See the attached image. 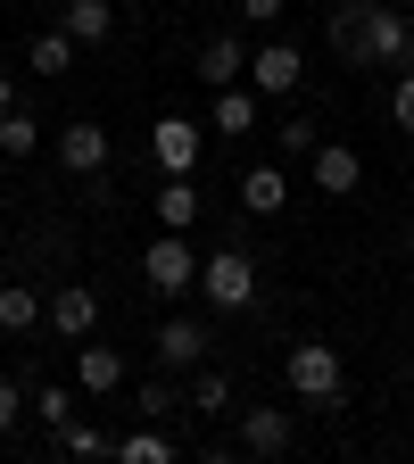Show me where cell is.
<instances>
[{"mask_svg": "<svg viewBox=\"0 0 414 464\" xmlns=\"http://www.w3.org/2000/svg\"><path fill=\"white\" fill-rule=\"evenodd\" d=\"M357 67H414V9H390V0H365V34H357Z\"/></svg>", "mask_w": 414, "mask_h": 464, "instance_id": "obj_1", "label": "cell"}, {"mask_svg": "<svg viewBox=\"0 0 414 464\" xmlns=\"http://www.w3.org/2000/svg\"><path fill=\"white\" fill-rule=\"evenodd\" d=\"M282 382H290V398L332 406V398L348 390V365H340V348H332V340H299V348L282 357Z\"/></svg>", "mask_w": 414, "mask_h": 464, "instance_id": "obj_2", "label": "cell"}, {"mask_svg": "<svg viewBox=\"0 0 414 464\" xmlns=\"http://www.w3.org/2000/svg\"><path fill=\"white\" fill-rule=\"evenodd\" d=\"M199 290H207L216 315L257 307V257H249V249H216V257H199Z\"/></svg>", "mask_w": 414, "mask_h": 464, "instance_id": "obj_3", "label": "cell"}, {"mask_svg": "<svg viewBox=\"0 0 414 464\" xmlns=\"http://www.w3.org/2000/svg\"><path fill=\"white\" fill-rule=\"evenodd\" d=\"M141 282L158 290V299H183V290L199 282V257H191V241H183V232H158V241L141 249Z\"/></svg>", "mask_w": 414, "mask_h": 464, "instance_id": "obj_4", "label": "cell"}, {"mask_svg": "<svg viewBox=\"0 0 414 464\" xmlns=\"http://www.w3.org/2000/svg\"><path fill=\"white\" fill-rule=\"evenodd\" d=\"M299 83H307L299 42H257V50H249V92H257V100H290Z\"/></svg>", "mask_w": 414, "mask_h": 464, "instance_id": "obj_5", "label": "cell"}, {"mask_svg": "<svg viewBox=\"0 0 414 464\" xmlns=\"http://www.w3.org/2000/svg\"><path fill=\"white\" fill-rule=\"evenodd\" d=\"M42 324H50L58 340H91V332H100V290H91V282H58L50 299H42Z\"/></svg>", "mask_w": 414, "mask_h": 464, "instance_id": "obj_6", "label": "cell"}, {"mask_svg": "<svg viewBox=\"0 0 414 464\" xmlns=\"http://www.w3.org/2000/svg\"><path fill=\"white\" fill-rule=\"evenodd\" d=\"M149 348H158V365H166V373H191V365H207L216 332H207L199 315H166V324L149 332Z\"/></svg>", "mask_w": 414, "mask_h": 464, "instance_id": "obj_7", "label": "cell"}, {"mask_svg": "<svg viewBox=\"0 0 414 464\" xmlns=\"http://www.w3.org/2000/svg\"><path fill=\"white\" fill-rule=\"evenodd\" d=\"M50 158L67 166L75 183H100V174H108V125H91V116H75V125H67V133L50 141Z\"/></svg>", "mask_w": 414, "mask_h": 464, "instance_id": "obj_8", "label": "cell"}, {"mask_svg": "<svg viewBox=\"0 0 414 464\" xmlns=\"http://www.w3.org/2000/svg\"><path fill=\"white\" fill-rule=\"evenodd\" d=\"M199 150H207V133L191 125V116H158V125H149V158H158V174H199Z\"/></svg>", "mask_w": 414, "mask_h": 464, "instance_id": "obj_9", "label": "cell"}, {"mask_svg": "<svg viewBox=\"0 0 414 464\" xmlns=\"http://www.w3.org/2000/svg\"><path fill=\"white\" fill-rule=\"evenodd\" d=\"M307 166H315V191H323V199H348V191L365 183V158L348 150V141H315V158H307Z\"/></svg>", "mask_w": 414, "mask_h": 464, "instance_id": "obj_10", "label": "cell"}, {"mask_svg": "<svg viewBox=\"0 0 414 464\" xmlns=\"http://www.w3.org/2000/svg\"><path fill=\"white\" fill-rule=\"evenodd\" d=\"M75 390H83V398L125 390V357H116L108 340H75Z\"/></svg>", "mask_w": 414, "mask_h": 464, "instance_id": "obj_11", "label": "cell"}, {"mask_svg": "<svg viewBox=\"0 0 414 464\" xmlns=\"http://www.w3.org/2000/svg\"><path fill=\"white\" fill-rule=\"evenodd\" d=\"M199 83H207V92L249 83V42H241V34H207V50H199Z\"/></svg>", "mask_w": 414, "mask_h": 464, "instance_id": "obj_12", "label": "cell"}, {"mask_svg": "<svg viewBox=\"0 0 414 464\" xmlns=\"http://www.w3.org/2000/svg\"><path fill=\"white\" fill-rule=\"evenodd\" d=\"M290 448V406H241V456H282Z\"/></svg>", "mask_w": 414, "mask_h": 464, "instance_id": "obj_13", "label": "cell"}, {"mask_svg": "<svg viewBox=\"0 0 414 464\" xmlns=\"http://www.w3.org/2000/svg\"><path fill=\"white\" fill-rule=\"evenodd\" d=\"M58 25H67L83 50H100V42L116 34V9H108V0H58Z\"/></svg>", "mask_w": 414, "mask_h": 464, "instance_id": "obj_14", "label": "cell"}, {"mask_svg": "<svg viewBox=\"0 0 414 464\" xmlns=\"http://www.w3.org/2000/svg\"><path fill=\"white\" fill-rule=\"evenodd\" d=\"M241 208H249V216H282V208H290V174H282V166H249V174H241Z\"/></svg>", "mask_w": 414, "mask_h": 464, "instance_id": "obj_15", "label": "cell"}, {"mask_svg": "<svg viewBox=\"0 0 414 464\" xmlns=\"http://www.w3.org/2000/svg\"><path fill=\"white\" fill-rule=\"evenodd\" d=\"M75 50H83V42H75L67 25H50V34H34V50H25V67L58 83V75H75Z\"/></svg>", "mask_w": 414, "mask_h": 464, "instance_id": "obj_16", "label": "cell"}, {"mask_svg": "<svg viewBox=\"0 0 414 464\" xmlns=\"http://www.w3.org/2000/svg\"><path fill=\"white\" fill-rule=\"evenodd\" d=\"M216 133H224V141H249V133H257V92H249V83H224V92H216Z\"/></svg>", "mask_w": 414, "mask_h": 464, "instance_id": "obj_17", "label": "cell"}, {"mask_svg": "<svg viewBox=\"0 0 414 464\" xmlns=\"http://www.w3.org/2000/svg\"><path fill=\"white\" fill-rule=\"evenodd\" d=\"M149 208H158V224H166V232H191V224H199V191H191V174H166Z\"/></svg>", "mask_w": 414, "mask_h": 464, "instance_id": "obj_18", "label": "cell"}, {"mask_svg": "<svg viewBox=\"0 0 414 464\" xmlns=\"http://www.w3.org/2000/svg\"><path fill=\"white\" fill-rule=\"evenodd\" d=\"M34 324H42V290H34V282H0V332L25 340Z\"/></svg>", "mask_w": 414, "mask_h": 464, "instance_id": "obj_19", "label": "cell"}, {"mask_svg": "<svg viewBox=\"0 0 414 464\" xmlns=\"http://www.w3.org/2000/svg\"><path fill=\"white\" fill-rule=\"evenodd\" d=\"M75 406H83V390H75V382H42V390H34V423H42V431H58V423H75Z\"/></svg>", "mask_w": 414, "mask_h": 464, "instance_id": "obj_20", "label": "cell"}, {"mask_svg": "<svg viewBox=\"0 0 414 464\" xmlns=\"http://www.w3.org/2000/svg\"><path fill=\"white\" fill-rule=\"evenodd\" d=\"M191 406H199L207 423H216V415H241V406H232V382H224L216 365H191Z\"/></svg>", "mask_w": 414, "mask_h": 464, "instance_id": "obj_21", "label": "cell"}, {"mask_svg": "<svg viewBox=\"0 0 414 464\" xmlns=\"http://www.w3.org/2000/svg\"><path fill=\"white\" fill-rule=\"evenodd\" d=\"M50 448H58V456H83V464H91V456H116V440H108V431H91L83 415H75V423H58V431H50Z\"/></svg>", "mask_w": 414, "mask_h": 464, "instance_id": "obj_22", "label": "cell"}, {"mask_svg": "<svg viewBox=\"0 0 414 464\" xmlns=\"http://www.w3.org/2000/svg\"><path fill=\"white\" fill-rule=\"evenodd\" d=\"M116 456H125V464H174V440L141 415V431H125V440H116Z\"/></svg>", "mask_w": 414, "mask_h": 464, "instance_id": "obj_23", "label": "cell"}, {"mask_svg": "<svg viewBox=\"0 0 414 464\" xmlns=\"http://www.w3.org/2000/svg\"><path fill=\"white\" fill-rule=\"evenodd\" d=\"M34 150H42V125H34L25 108H0V158H17V166H25Z\"/></svg>", "mask_w": 414, "mask_h": 464, "instance_id": "obj_24", "label": "cell"}, {"mask_svg": "<svg viewBox=\"0 0 414 464\" xmlns=\"http://www.w3.org/2000/svg\"><path fill=\"white\" fill-rule=\"evenodd\" d=\"M183 406H191V390L174 382V373H149V382H141V415H149V423H166V415H183Z\"/></svg>", "mask_w": 414, "mask_h": 464, "instance_id": "obj_25", "label": "cell"}, {"mask_svg": "<svg viewBox=\"0 0 414 464\" xmlns=\"http://www.w3.org/2000/svg\"><path fill=\"white\" fill-rule=\"evenodd\" d=\"M357 34H365V0H348V9H332V17H323V42L348 58V67H357Z\"/></svg>", "mask_w": 414, "mask_h": 464, "instance_id": "obj_26", "label": "cell"}, {"mask_svg": "<svg viewBox=\"0 0 414 464\" xmlns=\"http://www.w3.org/2000/svg\"><path fill=\"white\" fill-rule=\"evenodd\" d=\"M315 116H282V158H315Z\"/></svg>", "mask_w": 414, "mask_h": 464, "instance_id": "obj_27", "label": "cell"}, {"mask_svg": "<svg viewBox=\"0 0 414 464\" xmlns=\"http://www.w3.org/2000/svg\"><path fill=\"white\" fill-rule=\"evenodd\" d=\"M34 415V390H17V382H0V440H9L17 423Z\"/></svg>", "mask_w": 414, "mask_h": 464, "instance_id": "obj_28", "label": "cell"}, {"mask_svg": "<svg viewBox=\"0 0 414 464\" xmlns=\"http://www.w3.org/2000/svg\"><path fill=\"white\" fill-rule=\"evenodd\" d=\"M390 116H398V133H406V150H414V67L390 83Z\"/></svg>", "mask_w": 414, "mask_h": 464, "instance_id": "obj_29", "label": "cell"}, {"mask_svg": "<svg viewBox=\"0 0 414 464\" xmlns=\"http://www.w3.org/2000/svg\"><path fill=\"white\" fill-rule=\"evenodd\" d=\"M232 9H241L249 25H274V17H282V0H232Z\"/></svg>", "mask_w": 414, "mask_h": 464, "instance_id": "obj_30", "label": "cell"}, {"mask_svg": "<svg viewBox=\"0 0 414 464\" xmlns=\"http://www.w3.org/2000/svg\"><path fill=\"white\" fill-rule=\"evenodd\" d=\"M0 108H17V75L9 67H0Z\"/></svg>", "mask_w": 414, "mask_h": 464, "instance_id": "obj_31", "label": "cell"}, {"mask_svg": "<svg viewBox=\"0 0 414 464\" xmlns=\"http://www.w3.org/2000/svg\"><path fill=\"white\" fill-rule=\"evenodd\" d=\"M406 257H414V216H406Z\"/></svg>", "mask_w": 414, "mask_h": 464, "instance_id": "obj_32", "label": "cell"}, {"mask_svg": "<svg viewBox=\"0 0 414 464\" xmlns=\"http://www.w3.org/2000/svg\"><path fill=\"white\" fill-rule=\"evenodd\" d=\"M0 282H9V257H0Z\"/></svg>", "mask_w": 414, "mask_h": 464, "instance_id": "obj_33", "label": "cell"}, {"mask_svg": "<svg viewBox=\"0 0 414 464\" xmlns=\"http://www.w3.org/2000/svg\"><path fill=\"white\" fill-rule=\"evenodd\" d=\"M406 9H414V0H406Z\"/></svg>", "mask_w": 414, "mask_h": 464, "instance_id": "obj_34", "label": "cell"}]
</instances>
